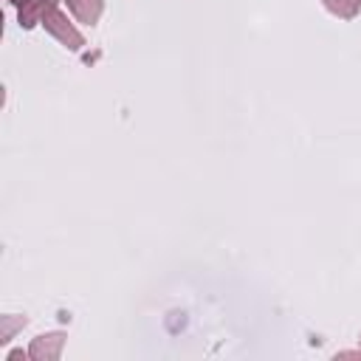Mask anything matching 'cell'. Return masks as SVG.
I'll return each mask as SVG.
<instances>
[{
  "label": "cell",
  "instance_id": "cell-1",
  "mask_svg": "<svg viewBox=\"0 0 361 361\" xmlns=\"http://www.w3.org/2000/svg\"><path fill=\"white\" fill-rule=\"evenodd\" d=\"M42 28L56 39V42H62L68 51H79L82 45H85V37L79 34V28L68 20V14L59 8V6H54L48 14H45V20H42Z\"/></svg>",
  "mask_w": 361,
  "mask_h": 361
},
{
  "label": "cell",
  "instance_id": "cell-2",
  "mask_svg": "<svg viewBox=\"0 0 361 361\" xmlns=\"http://www.w3.org/2000/svg\"><path fill=\"white\" fill-rule=\"evenodd\" d=\"M65 347V333H42L31 341L28 358L31 361H56Z\"/></svg>",
  "mask_w": 361,
  "mask_h": 361
},
{
  "label": "cell",
  "instance_id": "cell-3",
  "mask_svg": "<svg viewBox=\"0 0 361 361\" xmlns=\"http://www.w3.org/2000/svg\"><path fill=\"white\" fill-rule=\"evenodd\" d=\"M56 6V0H25L23 6H17V23H20V28H37V25H42V20H45V14L51 11Z\"/></svg>",
  "mask_w": 361,
  "mask_h": 361
},
{
  "label": "cell",
  "instance_id": "cell-4",
  "mask_svg": "<svg viewBox=\"0 0 361 361\" xmlns=\"http://www.w3.org/2000/svg\"><path fill=\"white\" fill-rule=\"evenodd\" d=\"M65 6L85 25H96L99 17H102V11H104V0H65Z\"/></svg>",
  "mask_w": 361,
  "mask_h": 361
},
{
  "label": "cell",
  "instance_id": "cell-5",
  "mask_svg": "<svg viewBox=\"0 0 361 361\" xmlns=\"http://www.w3.org/2000/svg\"><path fill=\"white\" fill-rule=\"evenodd\" d=\"M322 3L338 20H353L358 14V6H361V0H322Z\"/></svg>",
  "mask_w": 361,
  "mask_h": 361
},
{
  "label": "cell",
  "instance_id": "cell-6",
  "mask_svg": "<svg viewBox=\"0 0 361 361\" xmlns=\"http://www.w3.org/2000/svg\"><path fill=\"white\" fill-rule=\"evenodd\" d=\"M28 324V319L25 316H3V330H0V344H6V341H11V336H14V330L17 327H25Z\"/></svg>",
  "mask_w": 361,
  "mask_h": 361
},
{
  "label": "cell",
  "instance_id": "cell-7",
  "mask_svg": "<svg viewBox=\"0 0 361 361\" xmlns=\"http://www.w3.org/2000/svg\"><path fill=\"white\" fill-rule=\"evenodd\" d=\"M25 355H28V353H23V350H11L6 358H8V361H20V358H25Z\"/></svg>",
  "mask_w": 361,
  "mask_h": 361
},
{
  "label": "cell",
  "instance_id": "cell-8",
  "mask_svg": "<svg viewBox=\"0 0 361 361\" xmlns=\"http://www.w3.org/2000/svg\"><path fill=\"white\" fill-rule=\"evenodd\" d=\"M8 3H14V6H23V3H25V0H8Z\"/></svg>",
  "mask_w": 361,
  "mask_h": 361
},
{
  "label": "cell",
  "instance_id": "cell-9",
  "mask_svg": "<svg viewBox=\"0 0 361 361\" xmlns=\"http://www.w3.org/2000/svg\"><path fill=\"white\" fill-rule=\"evenodd\" d=\"M358 347H361V338H358Z\"/></svg>",
  "mask_w": 361,
  "mask_h": 361
}]
</instances>
